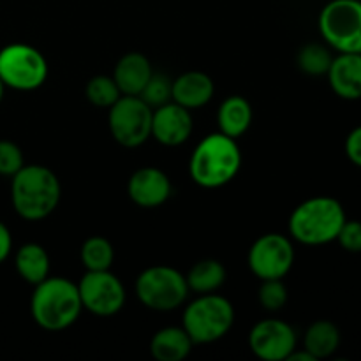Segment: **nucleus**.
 <instances>
[{
	"mask_svg": "<svg viewBox=\"0 0 361 361\" xmlns=\"http://www.w3.org/2000/svg\"><path fill=\"white\" fill-rule=\"evenodd\" d=\"M62 196L59 178L49 168L41 164H25L11 176V201L21 219L42 221L56 210Z\"/></svg>",
	"mask_w": 361,
	"mask_h": 361,
	"instance_id": "nucleus-1",
	"label": "nucleus"
},
{
	"mask_svg": "<svg viewBox=\"0 0 361 361\" xmlns=\"http://www.w3.org/2000/svg\"><path fill=\"white\" fill-rule=\"evenodd\" d=\"M242 168V152L233 137L221 130L197 143L189 161V175L203 189H219L236 178Z\"/></svg>",
	"mask_w": 361,
	"mask_h": 361,
	"instance_id": "nucleus-2",
	"label": "nucleus"
},
{
	"mask_svg": "<svg viewBox=\"0 0 361 361\" xmlns=\"http://www.w3.org/2000/svg\"><path fill=\"white\" fill-rule=\"evenodd\" d=\"M345 219L348 215L341 201L330 196H316L293 210L288 229L291 238L302 245H326L337 240Z\"/></svg>",
	"mask_w": 361,
	"mask_h": 361,
	"instance_id": "nucleus-3",
	"label": "nucleus"
},
{
	"mask_svg": "<svg viewBox=\"0 0 361 361\" xmlns=\"http://www.w3.org/2000/svg\"><path fill=\"white\" fill-rule=\"evenodd\" d=\"M30 298L32 319L46 331H62L73 326L83 310L78 284L63 277H48L34 286Z\"/></svg>",
	"mask_w": 361,
	"mask_h": 361,
	"instance_id": "nucleus-4",
	"label": "nucleus"
},
{
	"mask_svg": "<svg viewBox=\"0 0 361 361\" xmlns=\"http://www.w3.org/2000/svg\"><path fill=\"white\" fill-rule=\"evenodd\" d=\"M235 324V307L219 293L197 295L187 303L182 316V328L196 344H212L229 334Z\"/></svg>",
	"mask_w": 361,
	"mask_h": 361,
	"instance_id": "nucleus-5",
	"label": "nucleus"
},
{
	"mask_svg": "<svg viewBox=\"0 0 361 361\" xmlns=\"http://www.w3.org/2000/svg\"><path fill=\"white\" fill-rule=\"evenodd\" d=\"M134 289L137 300L155 312H171L180 309L190 293L185 275L166 264H155L141 271Z\"/></svg>",
	"mask_w": 361,
	"mask_h": 361,
	"instance_id": "nucleus-6",
	"label": "nucleus"
},
{
	"mask_svg": "<svg viewBox=\"0 0 361 361\" xmlns=\"http://www.w3.org/2000/svg\"><path fill=\"white\" fill-rule=\"evenodd\" d=\"M319 32L338 53H361V0H330L321 9Z\"/></svg>",
	"mask_w": 361,
	"mask_h": 361,
	"instance_id": "nucleus-7",
	"label": "nucleus"
},
{
	"mask_svg": "<svg viewBox=\"0 0 361 361\" xmlns=\"http://www.w3.org/2000/svg\"><path fill=\"white\" fill-rule=\"evenodd\" d=\"M48 78V62L37 48L23 42L0 49V80L14 90L30 92L42 87Z\"/></svg>",
	"mask_w": 361,
	"mask_h": 361,
	"instance_id": "nucleus-8",
	"label": "nucleus"
},
{
	"mask_svg": "<svg viewBox=\"0 0 361 361\" xmlns=\"http://www.w3.org/2000/svg\"><path fill=\"white\" fill-rule=\"evenodd\" d=\"M154 109L140 95H122L109 108L108 126L113 140L126 148H137L152 136Z\"/></svg>",
	"mask_w": 361,
	"mask_h": 361,
	"instance_id": "nucleus-9",
	"label": "nucleus"
},
{
	"mask_svg": "<svg viewBox=\"0 0 361 361\" xmlns=\"http://www.w3.org/2000/svg\"><path fill=\"white\" fill-rule=\"evenodd\" d=\"M247 261L259 281L284 279L295 264L293 240L281 233H267L252 243Z\"/></svg>",
	"mask_w": 361,
	"mask_h": 361,
	"instance_id": "nucleus-10",
	"label": "nucleus"
},
{
	"mask_svg": "<svg viewBox=\"0 0 361 361\" xmlns=\"http://www.w3.org/2000/svg\"><path fill=\"white\" fill-rule=\"evenodd\" d=\"M78 291L83 309L94 316H115L126 305V288L111 270L87 271L78 282Z\"/></svg>",
	"mask_w": 361,
	"mask_h": 361,
	"instance_id": "nucleus-11",
	"label": "nucleus"
},
{
	"mask_svg": "<svg viewBox=\"0 0 361 361\" xmlns=\"http://www.w3.org/2000/svg\"><path fill=\"white\" fill-rule=\"evenodd\" d=\"M298 338L291 324L282 319H263L249 334V348L263 361H288Z\"/></svg>",
	"mask_w": 361,
	"mask_h": 361,
	"instance_id": "nucleus-12",
	"label": "nucleus"
},
{
	"mask_svg": "<svg viewBox=\"0 0 361 361\" xmlns=\"http://www.w3.org/2000/svg\"><path fill=\"white\" fill-rule=\"evenodd\" d=\"M194 130L192 111L169 101L154 108L152 113V137L164 147H180Z\"/></svg>",
	"mask_w": 361,
	"mask_h": 361,
	"instance_id": "nucleus-13",
	"label": "nucleus"
},
{
	"mask_svg": "<svg viewBox=\"0 0 361 361\" xmlns=\"http://www.w3.org/2000/svg\"><path fill=\"white\" fill-rule=\"evenodd\" d=\"M127 192L136 207L159 208L171 197L173 185L169 176L162 169L147 166L130 175Z\"/></svg>",
	"mask_w": 361,
	"mask_h": 361,
	"instance_id": "nucleus-14",
	"label": "nucleus"
},
{
	"mask_svg": "<svg viewBox=\"0 0 361 361\" xmlns=\"http://www.w3.org/2000/svg\"><path fill=\"white\" fill-rule=\"evenodd\" d=\"M334 94L344 101L361 99V53H338L326 73Z\"/></svg>",
	"mask_w": 361,
	"mask_h": 361,
	"instance_id": "nucleus-15",
	"label": "nucleus"
},
{
	"mask_svg": "<svg viewBox=\"0 0 361 361\" xmlns=\"http://www.w3.org/2000/svg\"><path fill=\"white\" fill-rule=\"evenodd\" d=\"M214 94V80L201 71H189V73L180 74L176 80H173L171 85V101L190 111L207 106Z\"/></svg>",
	"mask_w": 361,
	"mask_h": 361,
	"instance_id": "nucleus-16",
	"label": "nucleus"
},
{
	"mask_svg": "<svg viewBox=\"0 0 361 361\" xmlns=\"http://www.w3.org/2000/svg\"><path fill=\"white\" fill-rule=\"evenodd\" d=\"M152 74H154V69H152L150 60L143 53L130 51L116 62L113 80L118 85L122 95H140Z\"/></svg>",
	"mask_w": 361,
	"mask_h": 361,
	"instance_id": "nucleus-17",
	"label": "nucleus"
},
{
	"mask_svg": "<svg viewBox=\"0 0 361 361\" xmlns=\"http://www.w3.org/2000/svg\"><path fill=\"white\" fill-rule=\"evenodd\" d=\"M192 348V338L182 326L161 328L150 341V353L157 361H183Z\"/></svg>",
	"mask_w": 361,
	"mask_h": 361,
	"instance_id": "nucleus-18",
	"label": "nucleus"
},
{
	"mask_svg": "<svg viewBox=\"0 0 361 361\" xmlns=\"http://www.w3.org/2000/svg\"><path fill=\"white\" fill-rule=\"evenodd\" d=\"M250 123H252V106L243 95H229L219 106L217 126L226 136L238 140L250 129Z\"/></svg>",
	"mask_w": 361,
	"mask_h": 361,
	"instance_id": "nucleus-19",
	"label": "nucleus"
},
{
	"mask_svg": "<svg viewBox=\"0 0 361 361\" xmlns=\"http://www.w3.org/2000/svg\"><path fill=\"white\" fill-rule=\"evenodd\" d=\"M14 267L25 282L37 286L49 277V256L39 243H25L14 256Z\"/></svg>",
	"mask_w": 361,
	"mask_h": 361,
	"instance_id": "nucleus-20",
	"label": "nucleus"
},
{
	"mask_svg": "<svg viewBox=\"0 0 361 361\" xmlns=\"http://www.w3.org/2000/svg\"><path fill=\"white\" fill-rule=\"evenodd\" d=\"M341 348V330L328 319L314 321L303 337V349L316 360L330 358Z\"/></svg>",
	"mask_w": 361,
	"mask_h": 361,
	"instance_id": "nucleus-21",
	"label": "nucleus"
},
{
	"mask_svg": "<svg viewBox=\"0 0 361 361\" xmlns=\"http://www.w3.org/2000/svg\"><path fill=\"white\" fill-rule=\"evenodd\" d=\"M226 268L217 259H201L194 264L185 275L189 291L196 295H210L217 293L226 282Z\"/></svg>",
	"mask_w": 361,
	"mask_h": 361,
	"instance_id": "nucleus-22",
	"label": "nucleus"
},
{
	"mask_svg": "<svg viewBox=\"0 0 361 361\" xmlns=\"http://www.w3.org/2000/svg\"><path fill=\"white\" fill-rule=\"evenodd\" d=\"M80 257L87 271L111 270L113 261H115V249L104 236H90L81 245Z\"/></svg>",
	"mask_w": 361,
	"mask_h": 361,
	"instance_id": "nucleus-23",
	"label": "nucleus"
},
{
	"mask_svg": "<svg viewBox=\"0 0 361 361\" xmlns=\"http://www.w3.org/2000/svg\"><path fill=\"white\" fill-rule=\"evenodd\" d=\"M331 60H334V55H331L330 46L319 44V42L305 44L296 56L298 67L309 76H326Z\"/></svg>",
	"mask_w": 361,
	"mask_h": 361,
	"instance_id": "nucleus-24",
	"label": "nucleus"
},
{
	"mask_svg": "<svg viewBox=\"0 0 361 361\" xmlns=\"http://www.w3.org/2000/svg\"><path fill=\"white\" fill-rule=\"evenodd\" d=\"M85 94H87L90 104L106 109L111 108L122 97V92H120L118 85L115 83L113 76H106V74H99V76L92 78L87 83Z\"/></svg>",
	"mask_w": 361,
	"mask_h": 361,
	"instance_id": "nucleus-25",
	"label": "nucleus"
},
{
	"mask_svg": "<svg viewBox=\"0 0 361 361\" xmlns=\"http://www.w3.org/2000/svg\"><path fill=\"white\" fill-rule=\"evenodd\" d=\"M288 288L282 282V279H267L261 281L259 291H257V300L259 305L268 312H277V310L284 309L288 303Z\"/></svg>",
	"mask_w": 361,
	"mask_h": 361,
	"instance_id": "nucleus-26",
	"label": "nucleus"
},
{
	"mask_svg": "<svg viewBox=\"0 0 361 361\" xmlns=\"http://www.w3.org/2000/svg\"><path fill=\"white\" fill-rule=\"evenodd\" d=\"M171 85L173 81H169V78L154 73L150 80H148V83L145 85L140 97L143 99L152 109L159 108V106L171 101Z\"/></svg>",
	"mask_w": 361,
	"mask_h": 361,
	"instance_id": "nucleus-27",
	"label": "nucleus"
},
{
	"mask_svg": "<svg viewBox=\"0 0 361 361\" xmlns=\"http://www.w3.org/2000/svg\"><path fill=\"white\" fill-rule=\"evenodd\" d=\"M25 166L23 152L16 143L0 140V175L14 176Z\"/></svg>",
	"mask_w": 361,
	"mask_h": 361,
	"instance_id": "nucleus-28",
	"label": "nucleus"
},
{
	"mask_svg": "<svg viewBox=\"0 0 361 361\" xmlns=\"http://www.w3.org/2000/svg\"><path fill=\"white\" fill-rule=\"evenodd\" d=\"M345 252L360 254L361 252V221H349L345 219L344 226L341 228L337 240Z\"/></svg>",
	"mask_w": 361,
	"mask_h": 361,
	"instance_id": "nucleus-29",
	"label": "nucleus"
},
{
	"mask_svg": "<svg viewBox=\"0 0 361 361\" xmlns=\"http://www.w3.org/2000/svg\"><path fill=\"white\" fill-rule=\"evenodd\" d=\"M344 148L349 161H351L356 168H361V126L355 127V129L348 134Z\"/></svg>",
	"mask_w": 361,
	"mask_h": 361,
	"instance_id": "nucleus-30",
	"label": "nucleus"
},
{
	"mask_svg": "<svg viewBox=\"0 0 361 361\" xmlns=\"http://www.w3.org/2000/svg\"><path fill=\"white\" fill-rule=\"evenodd\" d=\"M11 250H13V236L9 228L0 221V264L9 257Z\"/></svg>",
	"mask_w": 361,
	"mask_h": 361,
	"instance_id": "nucleus-31",
	"label": "nucleus"
},
{
	"mask_svg": "<svg viewBox=\"0 0 361 361\" xmlns=\"http://www.w3.org/2000/svg\"><path fill=\"white\" fill-rule=\"evenodd\" d=\"M288 361H317L316 358H314L312 355H310L309 351H305V349H298L296 348L295 351L289 355Z\"/></svg>",
	"mask_w": 361,
	"mask_h": 361,
	"instance_id": "nucleus-32",
	"label": "nucleus"
},
{
	"mask_svg": "<svg viewBox=\"0 0 361 361\" xmlns=\"http://www.w3.org/2000/svg\"><path fill=\"white\" fill-rule=\"evenodd\" d=\"M4 92H6V85H4V81L0 80V102H2L4 99Z\"/></svg>",
	"mask_w": 361,
	"mask_h": 361,
	"instance_id": "nucleus-33",
	"label": "nucleus"
}]
</instances>
